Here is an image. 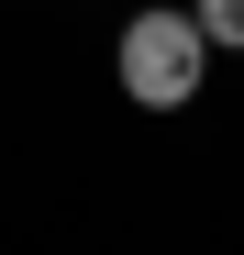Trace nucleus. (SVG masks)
Masks as SVG:
<instances>
[{"label":"nucleus","instance_id":"obj_1","mask_svg":"<svg viewBox=\"0 0 244 255\" xmlns=\"http://www.w3.org/2000/svg\"><path fill=\"white\" fill-rule=\"evenodd\" d=\"M111 67H122V100H144V111H189V100H200V78H211V33H200L178 0H155V11L122 22Z\"/></svg>","mask_w":244,"mask_h":255},{"label":"nucleus","instance_id":"obj_2","mask_svg":"<svg viewBox=\"0 0 244 255\" xmlns=\"http://www.w3.org/2000/svg\"><path fill=\"white\" fill-rule=\"evenodd\" d=\"M189 22L211 33V56H244V0H189Z\"/></svg>","mask_w":244,"mask_h":255}]
</instances>
